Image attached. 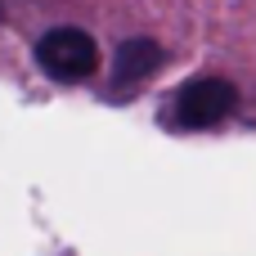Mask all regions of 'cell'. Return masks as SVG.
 <instances>
[{
	"label": "cell",
	"instance_id": "cell-1",
	"mask_svg": "<svg viewBox=\"0 0 256 256\" xmlns=\"http://www.w3.org/2000/svg\"><path fill=\"white\" fill-rule=\"evenodd\" d=\"M36 63L54 81H86L99 68V45L86 27H50L36 40Z\"/></svg>",
	"mask_w": 256,
	"mask_h": 256
},
{
	"label": "cell",
	"instance_id": "cell-2",
	"mask_svg": "<svg viewBox=\"0 0 256 256\" xmlns=\"http://www.w3.org/2000/svg\"><path fill=\"white\" fill-rule=\"evenodd\" d=\"M234 104H238V86L234 81H225V76H198V81H184L180 90H176V126L180 130H212V126H220L230 112H234Z\"/></svg>",
	"mask_w": 256,
	"mask_h": 256
},
{
	"label": "cell",
	"instance_id": "cell-3",
	"mask_svg": "<svg viewBox=\"0 0 256 256\" xmlns=\"http://www.w3.org/2000/svg\"><path fill=\"white\" fill-rule=\"evenodd\" d=\"M158 63H162V45H158V40H148V36H126V40L117 45V54H112V86L130 90V86H140L144 76H153Z\"/></svg>",
	"mask_w": 256,
	"mask_h": 256
}]
</instances>
